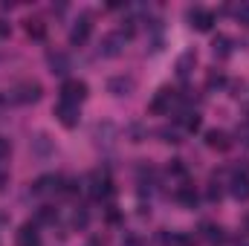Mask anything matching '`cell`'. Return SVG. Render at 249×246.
<instances>
[{
    "label": "cell",
    "mask_w": 249,
    "mask_h": 246,
    "mask_svg": "<svg viewBox=\"0 0 249 246\" xmlns=\"http://www.w3.org/2000/svg\"><path fill=\"white\" fill-rule=\"evenodd\" d=\"M87 191L93 200H110L113 197V180L107 171H90L87 177Z\"/></svg>",
    "instance_id": "cell-1"
},
{
    "label": "cell",
    "mask_w": 249,
    "mask_h": 246,
    "mask_svg": "<svg viewBox=\"0 0 249 246\" xmlns=\"http://www.w3.org/2000/svg\"><path fill=\"white\" fill-rule=\"evenodd\" d=\"M87 96H90V87H87V81H81V78H67L61 84V102L81 105Z\"/></svg>",
    "instance_id": "cell-2"
},
{
    "label": "cell",
    "mask_w": 249,
    "mask_h": 246,
    "mask_svg": "<svg viewBox=\"0 0 249 246\" xmlns=\"http://www.w3.org/2000/svg\"><path fill=\"white\" fill-rule=\"evenodd\" d=\"M90 32H93V15H90V12H81V15L75 18L72 29H70V44H72V47H81V44H87Z\"/></svg>",
    "instance_id": "cell-3"
},
{
    "label": "cell",
    "mask_w": 249,
    "mask_h": 246,
    "mask_svg": "<svg viewBox=\"0 0 249 246\" xmlns=\"http://www.w3.org/2000/svg\"><path fill=\"white\" fill-rule=\"evenodd\" d=\"M229 191H232V197L241 200V203H247L249 200V165H238V168H235Z\"/></svg>",
    "instance_id": "cell-4"
},
{
    "label": "cell",
    "mask_w": 249,
    "mask_h": 246,
    "mask_svg": "<svg viewBox=\"0 0 249 246\" xmlns=\"http://www.w3.org/2000/svg\"><path fill=\"white\" fill-rule=\"evenodd\" d=\"M174 99H177V93H174L171 87H160V90H157V96L151 99L148 110H151L154 116H165V113H171V105H174Z\"/></svg>",
    "instance_id": "cell-5"
},
{
    "label": "cell",
    "mask_w": 249,
    "mask_h": 246,
    "mask_svg": "<svg viewBox=\"0 0 249 246\" xmlns=\"http://www.w3.org/2000/svg\"><path fill=\"white\" fill-rule=\"evenodd\" d=\"M124 44H127L124 32H110V35H105V38H102L99 53H102V58H119V55L124 53Z\"/></svg>",
    "instance_id": "cell-6"
},
{
    "label": "cell",
    "mask_w": 249,
    "mask_h": 246,
    "mask_svg": "<svg viewBox=\"0 0 249 246\" xmlns=\"http://www.w3.org/2000/svg\"><path fill=\"white\" fill-rule=\"evenodd\" d=\"M61 191H64V177H58V174H44L32 185V194H38V197H50V194H61Z\"/></svg>",
    "instance_id": "cell-7"
},
{
    "label": "cell",
    "mask_w": 249,
    "mask_h": 246,
    "mask_svg": "<svg viewBox=\"0 0 249 246\" xmlns=\"http://www.w3.org/2000/svg\"><path fill=\"white\" fill-rule=\"evenodd\" d=\"M41 84L38 81H20L15 90H12V99L18 102V105H29V102H38L41 99Z\"/></svg>",
    "instance_id": "cell-8"
},
{
    "label": "cell",
    "mask_w": 249,
    "mask_h": 246,
    "mask_svg": "<svg viewBox=\"0 0 249 246\" xmlns=\"http://www.w3.org/2000/svg\"><path fill=\"white\" fill-rule=\"evenodd\" d=\"M188 20H191V26L197 32H209L214 26V12L203 9V6H194V9H188Z\"/></svg>",
    "instance_id": "cell-9"
},
{
    "label": "cell",
    "mask_w": 249,
    "mask_h": 246,
    "mask_svg": "<svg viewBox=\"0 0 249 246\" xmlns=\"http://www.w3.org/2000/svg\"><path fill=\"white\" fill-rule=\"evenodd\" d=\"M55 119L64 124V127H75L81 113H78V105H70V102H58L55 105Z\"/></svg>",
    "instance_id": "cell-10"
},
{
    "label": "cell",
    "mask_w": 249,
    "mask_h": 246,
    "mask_svg": "<svg viewBox=\"0 0 249 246\" xmlns=\"http://www.w3.org/2000/svg\"><path fill=\"white\" fill-rule=\"evenodd\" d=\"M15 244L18 246H41V232H38V223H23L15 235Z\"/></svg>",
    "instance_id": "cell-11"
},
{
    "label": "cell",
    "mask_w": 249,
    "mask_h": 246,
    "mask_svg": "<svg viewBox=\"0 0 249 246\" xmlns=\"http://www.w3.org/2000/svg\"><path fill=\"white\" fill-rule=\"evenodd\" d=\"M206 145H209L212 151H229V148H232V139H229L226 130L212 127V130H206Z\"/></svg>",
    "instance_id": "cell-12"
},
{
    "label": "cell",
    "mask_w": 249,
    "mask_h": 246,
    "mask_svg": "<svg viewBox=\"0 0 249 246\" xmlns=\"http://www.w3.org/2000/svg\"><path fill=\"white\" fill-rule=\"evenodd\" d=\"M133 87H136V81H133L130 75H116V78L107 81V90H110L113 96H130Z\"/></svg>",
    "instance_id": "cell-13"
},
{
    "label": "cell",
    "mask_w": 249,
    "mask_h": 246,
    "mask_svg": "<svg viewBox=\"0 0 249 246\" xmlns=\"http://www.w3.org/2000/svg\"><path fill=\"white\" fill-rule=\"evenodd\" d=\"M47 61H50V72H55V75H67L70 72V58L64 53H50Z\"/></svg>",
    "instance_id": "cell-14"
},
{
    "label": "cell",
    "mask_w": 249,
    "mask_h": 246,
    "mask_svg": "<svg viewBox=\"0 0 249 246\" xmlns=\"http://www.w3.org/2000/svg\"><path fill=\"white\" fill-rule=\"evenodd\" d=\"M177 200H180V206H186V209H194L197 206V191H194V185L191 183H183L180 188H177Z\"/></svg>",
    "instance_id": "cell-15"
},
{
    "label": "cell",
    "mask_w": 249,
    "mask_h": 246,
    "mask_svg": "<svg viewBox=\"0 0 249 246\" xmlns=\"http://www.w3.org/2000/svg\"><path fill=\"white\" fill-rule=\"evenodd\" d=\"M200 232H203V238H206V241H212V244H220V241H226L223 229H220L217 223H212V220H206V223L200 226Z\"/></svg>",
    "instance_id": "cell-16"
},
{
    "label": "cell",
    "mask_w": 249,
    "mask_h": 246,
    "mask_svg": "<svg viewBox=\"0 0 249 246\" xmlns=\"http://www.w3.org/2000/svg\"><path fill=\"white\" fill-rule=\"evenodd\" d=\"M212 50H214L217 58H226V55H232V41H229L226 35H217L214 44H212Z\"/></svg>",
    "instance_id": "cell-17"
},
{
    "label": "cell",
    "mask_w": 249,
    "mask_h": 246,
    "mask_svg": "<svg viewBox=\"0 0 249 246\" xmlns=\"http://www.w3.org/2000/svg\"><path fill=\"white\" fill-rule=\"evenodd\" d=\"M180 124H183V127H186L188 133H197V130H200V127H203V119H200V116H197V113H191V110H186V113H183V116H180Z\"/></svg>",
    "instance_id": "cell-18"
},
{
    "label": "cell",
    "mask_w": 249,
    "mask_h": 246,
    "mask_svg": "<svg viewBox=\"0 0 249 246\" xmlns=\"http://www.w3.org/2000/svg\"><path fill=\"white\" fill-rule=\"evenodd\" d=\"M26 35L35 38V41L47 38V23H44V20H26Z\"/></svg>",
    "instance_id": "cell-19"
},
{
    "label": "cell",
    "mask_w": 249,
    "mask_h": 246,
    "mask_svg": "<svg viewBox=\"0 0 249 246\" xmlns=\"http://www.w3.org/2000/svg\"><path fill=\"white\" fill-rule=\"evenodd\" d=\"M197 64V55L194 53H186V55H180V61H177V75L180 78H186L188 72H191V67Z\"/></svg>",
    "instance_id": "cell-20"
},
{
    "label": "cell",
    "mask_w": 249,
    "mask_h": 246,
    "mask_svg": "<svg viewBox=\"0 0 249 246\" xmlns=\"http://www.w3.org/2000/svg\"><path fill=\"white\" fill-rule=\"evenodd\" d=\"M35 220H38V223H55V220H58V209H53V206H41Z\"/></svg>",
    "instance_id": "cell-21"
},
{
    "label": "cell",
    "mask_w": 249,
    "mask_h": 246,
    "mask_svg": "<svg viewBox=\"0 0 249 246\" xmlns=\"http://www.w3.org/2000/svg\"><path fill=\"white\" fill-rule=\"evenodd\" d=\"M87 223H90L87 209H75V211H72V226H75V229H87Z\"/></svg>",
    "instance_id": "cell-22"
},
{
    "label": "cell",
    "mask_w": 249,
    "mask_h": 246,
    "mask_svg": "<svg viewBox=\"0 0 249 246\" xmlns=\"http://www.w3.org/2000/svg\"><path fill=\"white\" fill-rule=\"evenodd\" d=\"M206 197L212 200V203H220V197H223V188H220V183H209V188H206Z\"/></svg>",
    "instance_id": "cell-23"
},
{
    "label": "cell",
    "mask_w": 249,
    "mask_h": 246,
    "mask_svg": "<svg viewBox=\"0 0 249 246\" xmlns=\"http://www.w3.org/2000/svg\"><path fill=\"white\" fill-rule=\"evenodd\" d=\"M223 84H226V75H223V72H212L209 81H206L209 90H217V87H223Z\"/></svg>",
    "instance_id": "cell-24"
},
{
    "label": "cell",
    "mask_w": 249,
    "mask_h": 246,
    "mask_svg": "<svg viewBox=\"0 0 249 246\" xmlns=\"http://www.w3.org/2000/svg\"><path fill=\"white\" fill-rule=\"evenodd\" d=\"M160 136H165L162 142H183V139H180V133H177V130H168V127H165V130H160Z\"/></svg>",
    "instance_id": "cell-25"
},
{
    "label": "cell",
    "mask_w": 249,
    "mask_h": 246,
    "mask_svg": "<svg viewBox=\"0 0 249 246\" xmlns=\"http://www.w3.org/2000/svg\"><path fill=\"white\" fill-rule=\"evenodd\" d=\"M168 171H171V174H177V177H186V168H183V162H180V159H171Z\"/></svg>",
    "instance_id": "cell-26"
},
{
    "label": "cell",
    "mask_w": 249,
    "mask_h": 246,
    "mask_svg": "<svg viewBox=\"0 0 249 246\" xmlns=\"http://www.w3.org/2000/svg\"><path fill=\"white\" fill-rule=\"evenodd\" d=\"M12 154V145H9V139L6 136H0V159H6Z\"/></svg>",
    "instance_id": "cell-27"
},
{
    "label": "cell",
    "mask_w": 249,
    "mask_h": 246,
    "mask_svg": "<svg viewBox=\"0 0 249 246\" xmlns=\"http://www.w3.org/2000/svg\"><path fill=\"white\" fill-rule=\"evenodd\" d=\"M238 20H241V23H247V26H249V3H244V6H238Z\"/></svg>",
    "instance_id": "cell-28"
},
{
    "label": "cell",
    "mask_w": 249,
    "mask_h": 246,
    "mask_svg": "<svg viewBox=\"0 0 249 246\" xmlns=\"http://www.w3.org/2000/svg\"><path fill=\"white\" fill-rule=\"evenodd\" d=\"M122 246H145V244H142V238H136V235H127V238L122 241Z\"/></svg>",
    "instance_id": "cell-29"
},
{
    "label": "cell",
    "mask_w": 249,
    "mask_h": 246,
    "mask_svg": "<svg viewBox=\"0 0 249 246\" xmlns=\"http://www.w3.org/2000/svg\"><path fill=\"white\" fill-rule=\"evenodd\" d=\"M107 223H119V211H116V206L107 209Z\"/></svg>",
    "instance_id": "cell-30"
},
{
    "label": "cell",
    "mask_w": 249,
    "mask_h": 246,
    "mask_svg": "<svg viewBox=\"0 0 249 246\" xmlns=\"http://www.w3.org/2000/svg\"><path fill=\"white\" fill-rule=\"evenodd\" d=\"M9 35H12V23L0 20V38H9Z\"/></svg>",
    "instance_id": "cell-31"
},
{
    "label": "cell",
    "mask_w": 249,
    "mask_h": 246,
    "mask_svg": "<svg viewBox=\"0 0 249 246\" xmlns=\"http://www.w3.org/2000/svg\"><path fill=\"white\" fill-rule=\"evenodd\" d=\"M87 246H107V241H105L102 235H93V238L87 241Z\"/></svg>",
    "instance_id": "cell-32"
},
{
    "label": "cell",
    "mask_w": 249,
    "mask_h": 246,
    "mask_svg": "<svg viewBox=\"0 0 249 246\" xmlns=\"http://www.w3.org/2000/svg\"><path fill=\"white\" fill-rule=\"evenodd\" d=\"M6 185H9V174L0 171V191H6Z\"/></svg>",
    "instance_id": "cell-33"
},
{
    "label": "cell",
    "mask_w": 249,
    "mask_h": 246,
    "mask_svg": "<svg viewBox=\"0 0 249 246\" xmlns=\"http://www.w3.org/2000/svg\"><path fill=\"white\" fill-rule=\"evenodd\" d=\"M244 142H247V145H249V124H247V127H244Z\"/></svg>",
    "instance_id": "cell-34"
},
{
    "label": "cell",
    "mask_w": 249,
    "mask_h": 246,
    "mask_svg": "<svg viewBox=\"0 0 249 246\" xmlns=\"http://www.w3.org/2000/svg\"><path fill=\"white\" fill-rule=\"evenodd\" d=\"M244 226H247V232H249V214H247V220H244Z\"/></svg>",
    "instance_id": "cell-35"
}]
</instances>
